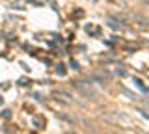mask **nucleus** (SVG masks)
<instances>
[{"mask_svg": "<svg viewBox=\"0 0 149 134\" xmlns=\"http://www.w3.org/2000/svg\"><path fill=\"white\" fill-rule=\"evenodd\" d=\"M130 21H132V24L136 26L138 30H147L149 28V19L143 15H140V13H134V15H130Z\"/></svg>", "mask_w": 149, "mask_h": 134, "instance_id": "obj_1", "label": "nucleus"}, {"mask_svg": "<svg viewBox=\"0 0 149 134\" xmlns=\"http://www.w3.org/2000/svg\"><path fill=\"white\" fill-rule=\"evenodd\" d=\"M108 26H110V28H114V30H121V24H118V22H116V21H108Z\"/></svg>", "mask_w": 149, "mask_h": 134, "instance_id": "obj_2", "label": "nucleus"}, {"mask_svg": "<svg viewBox=\"0 0 149 134\" xmlns=\"http://www.w3.org/2000/svg\"><path fill=\"white\" fill-rule=\"evenodd\" d=\"M56 73H58V75H65V69H63V65H62V63L58 65V69H56Z\"/></svg>", "mask_w": 149, "mask_h": 134, "instance_id": "obj_3", "label": "nucleus"}, {"mask_svg": "<svg viewBox=\"0 0 149 134\" xmlns=\"http://www.w3.org/2000/svg\"><path fill=\"white\" fill-rule=\"evenodd\" d=\"M34 123L36 125H43V119H41V117H34Z\"/></svg>", "mask_w": 149, "mask_h": 134, "instance_id": "obj_4", "label": "nucleus"}, {"mask_svg": "<svg viewBox=\"0 0 149 134\" xmlns=\"http://www.w3.org/2000/svg\"><path fill=\"white\" fill-rule=\"evenodd\" d=\"M146 104H147V108H149V101H146Z\"/></svg>", "mask_w": 149, "mask_h": 134, "instance_id": "obj_5", "label": "nucleus"}]
</instances>
